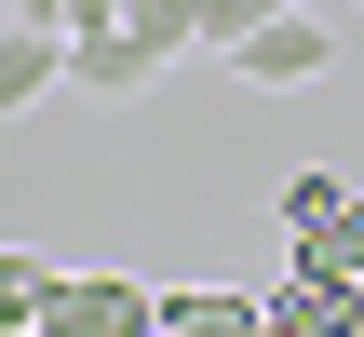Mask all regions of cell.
<instances>
[{"mask_svg": "<svg viewBox=\"0 0 364 337\" xmlns=\"http://www.w3.org/2000/svg\"><path fill=\"white\" fill-rule=\"evenodd\" d=\"M41 337H162V297H149L135 270L81 257V270H54V297H41Z\"/></svg>", "mask_w": 364, "mask_h": 337, "instance_id": "6da1fadb", "label": "cell"}, {"mask_svg": "<svg viewBox=\"0 0 364 337\" xmlns=\"http://www.w3.org/2000/svg\"><path fill=\"white\" fill-rule=\"evenodd\" d=\"M0 337H41V324H0Z\"/></svg>", "mask_w": 364, "mask_h": 337, "instance_id": "7c38bea8", "label": "cell"}, {"mask_svg": "<svg viewBox=\"0 0 364 337\" xmlns=\"http://www.w3.org/2000/svg\"><path fill=\"white\" fill-rule=\"evenodd\" d=\"M270 337H364V284L351 270H270Z\"/></svg>", "mask_w": 364, "mask_h": 337, "instance_id": "3957f363", "label": "cell"}, {"mask_svg": "<svg viewBox=\"0 0 364 337\" xmlns=\"http://www.w3.org/2000/svg\"><path fill=\"white\" fill-rule=\"evenodd\" d=\"M338 203H351V176H338V162H297V176H284V189H270V230H284V243H297V230H324V216H338Z\"/></svg>", "mask_w": 364, "mask_h": 337, "instance_id": "52a82bcc", "label": "cell"}, {"mask_svg": "<svg viewBox=\"0 0 364 337\" xmlns=\"http://www.w3.org/2000/svg\"><path fill=\"white\" fill-rule=\"evenodd\" d=\"M162 337H270V284H162Z\"/></svg>", "mask_w": 364, "mask_h": 337, "instance_id": "277c9868", "label": "cell"}, {"mask_svg": "<svg viewBox=\"0 0 364 337\" xmlns=\"http://www.w3.org/2000/svg\"><path fill=\"white\" fill-rule=\"evenodd\" d=\"M230 68H243L257 95H311V81L338 68V41H324V14H311V0H284V14H270L243 54H230Z\"/></svg>", "mask_w": 364, "mask_h": 337, "instance_id": "7a4b0ae2", "label": "cell"}, {"mask_svg": "<svg viewBox=\"0 0 364 337\" xmlns=\"http://www.w3.org/2000/svg\"><path fill=\"white\" fill-rule=\"evenodd\" d=\"M122 41H135L149 68H176V54H203V27H189V0H122Z\"/></svg>", "mask_w": 364, "mask_h": 337, "instance_id": "ba28073f", "label": "cell"}, {"mask_svg": "<svg viewBox=\"0 0 364 337\" xmlns=\"http://www.w3.org/2000/svg\"><path fill=\"white\" fill-rule=\"evenodd\" d=\"M0 14H14V27H54V41H68V0H0Z\"/></svg>", "mask_w": 364, "mask_h": 337, "instance_id": "8fae6325", "label": "cell"}, {"mask_svg": "<svg viewBox=\"0 0 364 337\" xmlns=\"http://www.w3.org/2000/svg\"><path fill=\"white\" fill-rule=\"evenodd\" d=\"M41 297H54V257L0 243V324H41Z\"/></svg>", "mask_w": 364, "mask_h": 337, "instance_id": "30bf717a", "label": "cell"}, {"mask_svg": "<svg viewBox=\"0 0 364 337\" xmlns=\"http://www.w3.org/2000/svg\"><path fill=\"white\" fill-rule=\"evenodd\" d=\"M149 81H162V68H149V54L122 41V27H95V41H68V95H95V108H135Z\"/></svg>", "mask_w": 364, "mask_h": 337, "instance_id": "5b68a950", "label": "cell"}, {"mask_svg": "<svg viewBox=\"0 0 364 337\" xmlns=\"http://www.w3.org/2000/svg\"><path fill=\"white\" fill-rule=\"evenodd\" d=\"M284 257H297V270H351V284H364V189L338 203V216H324V230H297Z\"/></svg>", "mask_w": 364, "mask_h": 337, "instance_id": "9c48e42d", "label": "cell"}, {"mask_svg": "<svg viewBox=\"0 0 364 337\" xmlns=\"http://www.w3.org/2000/svg\"><path fill=\"white\" fill-rule=\"evenodd\" d=\"M54 81H68V41H54V27H14V14H0V122H27V108H41Z\"/></svg>", "mask_w": 364, "mask_h": 337, "instance_id": "8992f818", "label": "cell"}]
</instances>
